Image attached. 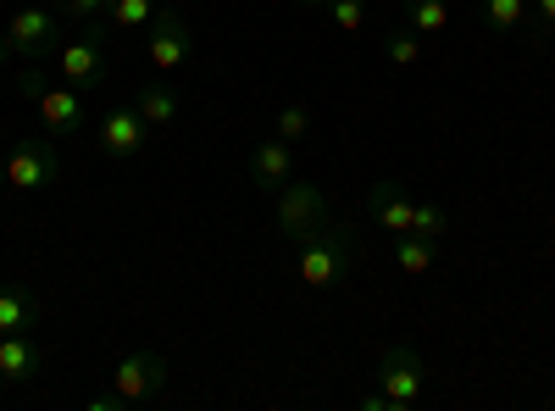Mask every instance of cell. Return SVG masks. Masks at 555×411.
<instances>
[{
    "label": "cell",
    "instance_id": "cell-15",
    "mask_svg": "<svg viewBox=\"0 0 555 411\" xmlns=\"http://www.w3.org/2000/svg\"><path fill=\"white\" fill-rule=\"evenodd\" d=\"M434 261H439V240L395 234V267L405 272V279H423V272H434Z\"/></svg>",
    "mask_w": 555,
    "mask_h": 411
},
{
    "label": "cell",
    "instance_id": "cell-29",
    "mask_svg": "<svg viewBox=\"0 0 555 411\" xmlns=\"http://www.w3.org/2000/svg\"><path fill=\"white\" fill-rule=\"evenodd\" d=\"M0 400H7V378H0Z\"/></svg>",
    "mask_w": 555,
    "mask_h": 411
},
{
    "label": "cell",
    "instance_id": "cell-23",
    "mask_svg": "<svg viewBox=\"0 0 555 411\" xmlns=\"http://www.w3.org/2000/svg\"><path fill=\"white\" fill-rule=\"evenodd\" d=\"M322 12H328V23H334V28L356 34V28L366 23V0H328V7H322Z\"/></svg>",
    "mask_w": 555,
    "mask_h": 411
},
{
    "label": "cell",
    "instance_id": "cell-26",
    "mask_svg": "<svg viewBox=\"0 0 555 411\" xmlns=\"http://www.w3.org/2000/svg\"><path fill=\"white\" fill-rule=\"evenodd\" d=\"M0 67H12V44H7V34H0Z\"/></svg>",
    "mask_w": 555,
    "mask_h": 411
},
{
    "label": "cell",
    "instance_id": "cell-7",
    "mask_svg": "<svg viewBox=\"0 0 555 411\" xmlns=\"http://www.w3.org/2000/svg\"><path fill=\"white\" fill-rule=\"evenodd\" d=\"M56 23H62V17H56L51 7H23V12L12 17V28H7L12 56H17V62H34V67L51 62L56 44H62V39H56Z\"/></svg>",
    "mask_w": 555,
    "mask_h": 411
},
{
    "label": "cell",
    "instance_id": "cell-17",
    "mask_svg": "<svg viewBox=\"0 0 555 411\" xmlns=\"http://www.w3.org/2000/svg\"><path fill=\"white\" fill-rule=\"evenodd\" d=\"M405 28H416V34H444V28H450V0H405Z\"/></svg>",
    "mask_w": 555,
    "mask_h": 411
},
{
    "label": "cell",
    "instance_id": "cell-28",
    "mask_svg": "<svg viewBox=\"0 0 555 411\" xmlns=\"http://www.w3.org/2000/svg\"><path fill=\"white\" fill-rule=\"evenodd\" d=\"M0 195H7V162H0Z\"/></svg>",
    "mask_w": 555,
    "mask_h": 411
},
{
    "label": "cell",
    "instance_id": "cell-3",
    "mask_svg": "<svg viewBox=\"0 0 555 411\" xmlns=\"http://www.w3.org/2000/svg\"><path fill=\"white\" fill-rule=\"evenodd\" d=\"M272 222L284 240H300L311 234L317 222H328V195H322V184H306V178H289V184L272 190Z\"/></svg>",
    "mask_w": 555,
    "mask_h": 411
},
{
    "label": "cell",
    "instance_id": "cell-18",
    "mask_svg": "<svg viewBox=\"0 0 555 411\" xmlns=\"http://www.w3.org/2000/svg\"><path fill=\"white\" fill-rule=\"evenodd\" d=\"M411 234L444 240V234H450V211H444L439 201H416V211H411Z\"/></svg>",
    "mask_w": 555,
    "mask_h": 411
},
{
    "label": "cell",
    "instance_id": "cell-10",
    "mask_svg": "<svg viewBox=\"0 0 555 411\" xmlns=\"http://www.w3.org/2000/svg\"><path fill=\"white\" fill-rule=\"evenodd\" d=\"M51 368V350L39 334H0V378L7 384H34Z\"/></svg>",
    "mask_w": 555,
    "mask_h": 411
},
{
    "label": "cell",
    "instance_id": "cell-11",
    "mask_svg": "<svg viewBox=\"0 0 555 411\" xmlns=\"http://www.w3.org/2000/svg\"><path fill=\"white\" fill-rule=\"evenodd\" d=\"M145 117H139V106H112L106 117H101V151L112 156V162H128V156H139L145 151Z\"/></svg>",
    "mask_w": 555,
    "mask_h": 411
},
{
    "label": "cell",
    "instance_id": "cell-8",
    "mask_svg": "<svg viewBox=\"0 0 555 411\" xmlns=\"http://www.w3.org/2000/svg\"><path fill=\"white\" fill-rule=\"evenodd\" d=\"M112 389H117L128 406H145L151 395L167 389V356H162V350H128L117 368H112Z\"/></svg>",
    "mask_w": 555,
    "mask_h": 411
},
{
    "label": "cell",
    "instance_id": "cell-25",
    "mask_svg": "<svg viewBox=\"0 0 555 411\" xmlns=\"http://www.w3.org/2000/svg\"><path fill=\"white\" fill-rule=\"evenodd\" d=\"M528 28H533V39L555 34V0H533V7H528Z\"/></svg>",
    "mask_w": 555,
    "mask_h": 411
},
{
    "label": "cell",
    "instance_id": "cell-19",
    "mask_svg": "<svg viewBox=\"0 0 555 411\" xmlns=\"http://www.w3.org/2000/svg\"><path fill=\"white\" fill-rule=\"evenodd\" d=\"M384 56H389L395 67H416V62H423V34H416V28H395V34L384 39Z\"/></svg>",
    "mask_w": 555,
    "mask_h": 411
},
{
    "label": "cell",
    "instance_id": "cell-14",
    "mask_svg": "<svg viewBox=\"0 0 555 411\" xmlns=\"http://www.w3.org/2000/svg\"><path fill=\"white\" fill-rule=\"evenodd\" d=\"M366 211H373V222L384 228V234H411L416 201H411L400 184H373V190H366Z\"/></svg>",
    "mask_w": 555,
    "mask_h": 411
},
{
    "label": "cell",
    "instance_id": "cell-27",
    "mask_svg": "<svg viewBox=\"0 0 555 411\" xmlns=\"http://www.w3.org/2000/svg\"><path fill=\"white\" fill-rule=\"evenodd\" d=\"M295 7H311V12H322V7H328V0H295Z\"/></svg>",
    "mask_w": 555,
    "mask_h": 411
},
{
    "label": "cell",
    "instance_id": "cell-13",
    "mask_svg": "<svg viewBox=\"0 0 555 411\" xmlns=\"http://www.w3.org/2000/svg\"><path fill=\"white\" fill-rule=\"evenodd\" d=\"M250 178H256L267 195H272L278 184H289V178H295V145L278 140V133H272V140H261V145L250 151Z\"/></svg>",
    "mask_w": 555,
    "mask_h": 411
},
{
    "label": "cell",
    "instance_id": "cell-12",
    "mask_svg": "<svg viewBox=\"0 0 555 411\" xmlns=\"http://www.w3.org/2000/svg\"><path fill=\"white\" fill-rule=\"evenodd\" d=\"M39 323H44V300L34 284L0 290V334H39Z\"/></svg>",
    "mask_w": 555,
    "mask_h": 411
},
{
    "label": "cell",
    "instance_id": "cell-4",
    "mask_svg": "<svg viewBox=\"0 0 555 411\" xmlns=\"http://www.w3.org/2000/svg\"><path fill=\"white\" fill-rule=\"evenodd\" d=\"M56 73H62V84L83 89V95H95V89L112 78L106 44L95 39V28H83L78 39H62V44H56Z\"/></svg>",
    "mask_w": 555,
    "mask_h": 411
},
{
    "label": "cell",
    "instance_id": "cell-1",
    "mask_svg": "<svg viewBox=\"0 0 555 411\" xmlns=\"http://www.w3.org/2000/svg\"><path fill=\"white\" fill-rule=\"evenodd\" d=\"M300 256H295V272H300V284L306 290H339L350 272H356V234L345 222H317L311 234L295 240Z\"/></svg>",
    "mask_w": 555,
    "mask_h": 411
},
{
    "label": "cell",
    "instance_id": "cell-5",
    "mask_svg": "<svg viewBox=\"0 0 555 411\" xmlns=\"http://www.w3.org/2000/svg\"><path fill=\"white\" fill-rule=\"evenodd\" d=\"M428 373H423V356H416L411 345H389L384 361H378V395L389 411H411L416 395H423Z\"/></svg>",
    "mask_w": 555,
    "mask_h": 411
},
{
    "label": "cell",
    "instance_id": "cell-22",
    "mask_svg": "<svg viewBox=\"0 0 555 411\" xmlns=\"http://www.w3.org/2000/svg\"><path fill=\"white\" fill-rule=\"evenodd\" d=\"M483 17L494 28H522L528 23V0H483Z\"/></svg>",
    "mask_w": 555,
    "mask_h": 411
},
{
    "label": "cell",
    "instance_id": "cell-24",
    "mask_svg": "<svg viewBox=\"0 0 555 411\" xmlns=\"http://www.w3.org/2000/svg\"><path fill=\"white\" fill-rule=\"evenodd\" d=\"M306 128H311L306 106H284V112H278V140H289V145H300V140H306Z\"/></svg>",
    "mask_w": 555,
    "mask_h": 411
},
{
    "label": "cell",
    "instance_id": "cell-9",
    "mask_svg": "<svg viewBox=\"0 0 555 411\" xmlns=\"http://www.w3.org/2000/svg\"><path fill=\"white\" fill-rule=\"evenodd\" d=\"M190 56H195V34H190V23H183L178 7H162V12L151 17V67L178 73V67H190Z\"/></svg>",
    "mask_w": 555,
    "mask_h": 411
},
{
    "label": "cell",
    "instance_id": "cell-6",
    "mask_svg": "<svg viewBox=\"0 0 555 411\" xmlns=\"http://www.w3.org/2000/svg\"><path fill=\"white\" fill-rule=\"evenodd\" d=\"M89 95L73 84H39V95H34V112H39V128L51 133V140H78L83 123H89Z\"/></svg>",
    "mask_w": 555,
    "mask_h": 411
},
{
    "label": "cell",
    "instance_id": "cell-21",
    "mask_svg": "<svg viewBox=\"0 0 555 411\" xmlns=\"http://www.w3.org/2000/svg\"><path fill=\"white\" fill-rule=\"evenodd\" d=\"M56 12L67 23H83V28H95L106 12H112V0H56Z\"/></svg>",
    "mask_w": 555,
    "mask_h": 411
},
{
    "label": "cell",
    "instance_id": "cell-30",
    "mask_svg": "<svg viewBox=\"0 0 555 411\" xmlns=\"http://www.w3.org/2000/svg\"><path fill=\"white\" fill-rule=\"evenodd\" d=\"M528 7H533V0H528Z\"/></svg>",
    "mask_w": 555,
    "mask_h": 411
},
{
    "label": "cell",
    "instance_id": "cell-20",
    "mask_svg": "<svg viewBox=\"0 0 555 411\" xmlns=\"http://www.w3.org/2000/svg\"><path fill=\"white\" fill-rule=\"evenodd\" d=\"M112 28H145L156 17V0H112Z\"/></svg>",
    "mask_w": 555,
    "mask_h": 411
},
{
    "label": "cell",
    "instance_id": "cell-16",
    "mask_svg": "<svg viewBox=\"0 0 555 411\" xmlns=\"http://www.w3.org/2000/svg\"><path fill=\"white\" fill-rule=\"evenodd\" d=\"M133 106H139V117H145L151 128H172V123H178V95H172L167 84H145Z\"/></svg>",
    "mask_w": 555,
    "mask_h": 411
},
{
    "label": "cell",
    "instance_id": "cell-2",
    "mask_svg": "<svg viewBox=\"0 0 555 411\" xmlns=\"http://www.w3.org/2000/svg\"><path fill=\"white\" fill-rule=\"evenodd\" d=\"M56 178H62V140L34 133V140L12 145V156H7V190L12 195H39V190H51Z\"/></svg>",
    "mask_w": 555,
    "mask_h": 411
}]
</instances>
